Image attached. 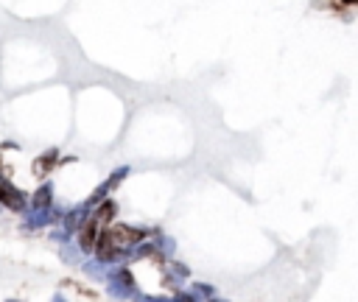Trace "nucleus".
Listing matches in <instances>:
<instances>
[{
    "mask_svg": "<svg viewBox=\"0 0 358 302\" xmlns=\"http://www.w3.org/2000/svg\"><path fill=\"white\" fill-rule=\"evenodd\" d=\"M140 238H143L140 230L126 227V224H112V227H107L98 235L96 252H98V257H104V261H112V257H118L120 252H126L131 244H138Z\"/></svg>",
    "mask_w": 358,
    "mask_h": 302,
    "instance_id": "nucleus-1",
    "label": "nucleus"
},
{
    "mask_svg": "<svg viewBox=\"0 0 358 302\" xmlns=\"http://www.w3.org/2000/svg\"><path fill=\"white\" fill-rule=\"evenodd\" d=\"M115 215V204L112 202H107V204H101V210L96 213V215H90L87 219V224H84V230H81V249H96V241H98V235H101V230H104V224Z\"/></svg>",
    "mask_w": 358,
    "mask_h": 302,
    "instance_id": "nucleus-2",
    "label": "nucleus"
},
{
    "mask_svg": "<svg viewBox=\"0 0 358 302\" xmlns=\"http://www.w3.org/2000/svg\"><path fill=\"white\" fill-rule=\"evenodd\" d=\"M0 202H3L6 207H12V210H23L25 207L23 193L17 188H12L9 182H0Z\"/></svg>",
    "mask_w": 358,
    "mask_h": 302,
    "instance_id": "nucleus-3",
    "label": "nucleus"
},
{
    "mask_svg": "<svg viewBox=\"0 0 358 302\" xmlns=\"http://www.w3.org/2000/svg\"><path fill=\"white\" fill-rule=\"evenodd\" d=\"M54 162H56V151H48L42 160H36V162H34V171H36V174H48Z\"/></svg>",
    "mask_w": 358,
    "mask_h": 302,
    "instance_id": "nucleus-4",
    "label": "nucleus"
}]
</instances>
